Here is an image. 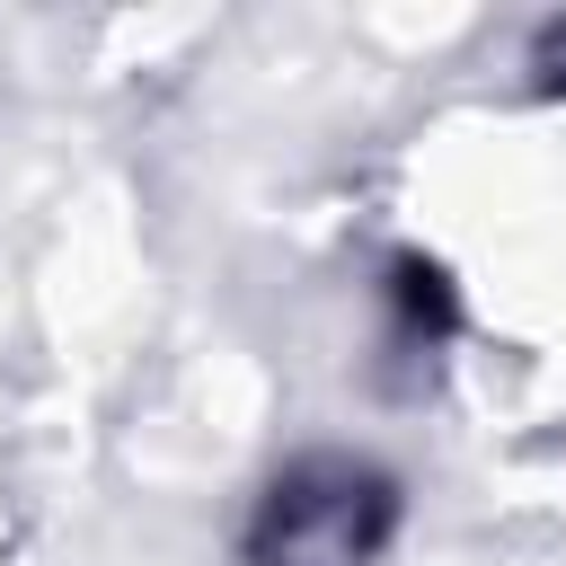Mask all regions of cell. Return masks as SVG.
Returning a JSON list of instances; mask_svg holds the SVG:
<instances>
[{
  "instance_id": "1",
  "label": "cell",
  "mask_w": 566,
  "mask_h": 566,
  "mask_svg": "<svg viewBox=\"0 0 566 566\" xmlns=\"http://www.w3.org/2000/svg\"><path fill=\"white\" fill-rule=\"evenodd\" d=\"M398 522V495L363 460H301L265 486L248 522V566H371Z\"/></svg>"
}]
</instances>
